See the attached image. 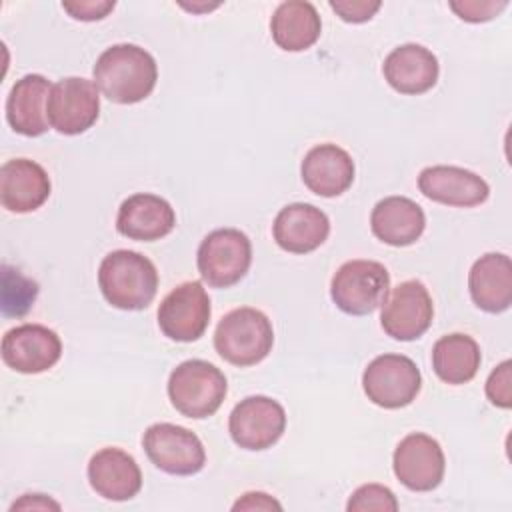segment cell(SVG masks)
<instances>
[{
    "label": "cell",
    "mask_w": 512,
    "mask_h": 512,
    "mask_svg": "<svg viewBox=\"0 0 512 512\" xmlns=\"http://www.w3.org/2000/svg\"><path fill=\"white\" fill-rule=\"evenodd\" d=\"M362 388L372 404L396 410L416 400L422 388V376L412 358L404 354H380L366 366Z\"/></svg>",
    "instance_id": "obj_7"
},
{
    "label": "cell",
    "mask_w": 512,
    "mask_h": 512,
    "mask_svg": "<svg viewBox=\"0 0 512 512\" xmlns=\"http://www.w3.org/2000/svg\"><path fill=\"white\" fill-rule=\"evenodd\" d=\"M392 468L400 484L408 490L430 492L444 478L446 458L436 438L424 432H412L398 442Z\"/></svg>",
    "instance_id": "obj_13"
},
{
    "label": "cell",
    "mask_w": 512,
    "mask_h": 512,
    "mask_svg": "<svg viewBox=\"0 0 512 512\" xmlns=\"http://www.w3.org/2000/svg\"><path fill=\"white\" fill-rule=\"evenodd\" d=\"M480 360L478 342L462 332L446 334L432 346V368L442 382L452 386L470 382L480 368Z\"/></svg>",
    "instance_id": "obj_26"
},
{
    "label": "cell",
    "mask_w": 512,
    "mask_h": 512,
    "mask_svg": "<svg viewBox=\"0 0 512 512\" xmlns=\"http://www.w3.org/2000/svg\"><path fill=\"white\" fill-rule=\"evenodd\" d=\"M420 192L438 204L472 208L490 196L488 182L472 170L460 166H428L418 176Z\"/></svg>",
    "instance_id": "obj_15"
},
{
    "label": "cell",
    "mask_w": 512,
    "mask_h": 512,
    "mask_svg": "<svg viewBox=\"0 0 512 512\" xmlns=\"http://www.w3.org/2000/svg\"><path fill=\"white\" fill-rule=\"evenodd\" d=\"M88 482L98 496L112 502H124L140 492L142 472L134 456L122 448L106 446L90 458Z\"/></svg>",
    "instance_id": "obj_18"
},
{
    "label": "cell",
    "mask_w": 512,
    "mask_h": 512,
    "mask_svg": "<svg viewBox=\"0 0 512 512\" xmlns=\"http://www.w3.org/2000/svg\"><path fill=\"white\" fill-rule=\"evenodd\" d=\"M348 512H396L398 510V500L394 492L388 486L382 484H362L356 488L346 504Z\"/></svg>",
    "instance_id": "obj_27"
},
{
    "label": "cell",
    "mask_w": 512,
    "mask_h": 512,
    "mask_svg": "<svg viewBox=\"0 0 512 512\" xmlns=\"http://www.w3.org/2000/svg\"><path fill=\"white\" fill-rule=\"evenodd\" d=\"M98 286L108 304L120 310H144L158 292V270L134 250L108 252L98 268Z\"/></svg>",
    "instance_id": "obj_2"
},
{
    "label": "cell",
    "mask_w": 512,
    "mask_h": 512,
    "mask_svg": "<svg viewBox=\"0 0 512 512\" xmlns=\"http://www.w3.org/2000/svg\"><path fill=\"white\" fill-rule=\"evenodd\" d=\"M34 510V508H40V510H46V508H54V510H60V504L50 500L48 496L44 494H24L18 502H14L10 506V510Z\"/></svg>",
    "instance_id": "obj_33"
},
{
    "label": "cell",
    "mask_w": 512,
    "mask_h": 512,
    "mask_svg": "<svg viewBox=\"0 0 512 512\" xmlns=\"http://www.w3.org/2000/svg\"><path fill=\"white\" fill-rule=\"evenodd\" d=\"M380 0H330V8L344 20L352 24L368 22L378 10Z\"/></svg>",
    "instance_id": "obj_30"
},
{
    "label": "cell",
    "mask_w": 512,
    "mask_h": 512,
    "mask_svg": "<svg viewBox=\"0 0 512 512\" xmlns=\"http://www.w3.org/2000/svg\"><path fill=\"white\" fill-rule=\"evenodd\" d=\"M100 90L94 80L68 76L52 84L46 114L48 124L66 136H76L92 128L100 114Z\"/></svg>",
    "instance_id": "obj_9"
},
{
    "label": "cell",
    "mask_w": 512,
    "mask_h": 512,
    "mask_svg": "<svg viewBox=\"0 0 512 512\" xmlns=\"http://www.w3.org/2000/svg\"><path fill=\"white\" fill-rule=\"evenodd\" d=\"M274 344L268 316L252 306H240L224 314L214 330V348L232 366H254L262 362Z\"/></svg>",
    "instance_id": "obj_3"
},
{
    "label": "cell",
    "mask_w": 512,
    "mask_h": 512,
    "mask_svg": "<svg viewBox=\"0 0 512 512\" xmlns=\"http://www.w3.org/2000/svg\"><path fill=\"white\" fill-rule=\"evenodd\" d=\"M116 2L110 0H88V2H62V8L74 18V20H102L108 12H112Z\"/></svg>",
    "instance_id": "obj_31"
},
{
    "label": "cell",
    "mask_w": 512,
    "mask_h": 512,
    "mask_svg": "<svg viewBox=\"0 0 512 512\" xmlns=\"http://www.w3.org/2000/svg\"><path fill=\"white\" fill-rule=\"evenodd\" d=\"M272 234L282 250L308 254L326 242L330 234V220L314 204L294 202L276 214Z\"/></svg>",
    "instance_id": "obj_17"
},
{
    "label": "cell",
    "mask_w": 512,
    "mask_h": 512,
    "mask_svg": "<svg viewBox=\"0 0 512 512\" xmlns=\"http://www.w3.org/2000/svg\"><path fill=\"white\" fill-rule=\"evenodd\" d=\"M372 234L388 246H410L414 244L424 228V210L406 196H386L372 208L370 214Z\"/></svg>",
    "instance_id": "obj_24"
},
{
    "label": "cell",
    "mask_w": 512,
    "mask_h": 512,
    "mask_svg": "<svg viewBox=\"0 0 512 512\" xmlns=\"http://www.w3.org/2000/svg\"><path fill=\"white\" fill-rule=\"evenodd\" d=\"M390 292V274L376 260H348L330 282L332 302L350 316H366L384 304Z\"/></svg>",
    "instance_id": "obj_5"
},
{
    "label": "cell",
    "mask_w": 512,
    "mask_h": 512,
    "mask_svg": "<svg viewBox=\"0 0 512 512\" xmlns=\"http://www.w3.org/2000/svg\"><path fill=\"white\" fill-rule=\"evenodd\" d=\"M510 366L512 362L510 360H504L502 364H498L488 380H486V396L488 400L498 406V408H504L508 410L512 406V378H510Z\"/></svg>",
    "instance_id": "obj_28"
},
{
    "label": "cell",
    "mask_w": 512,
    "mask_h": 512,
    "mask_svg": "<svg viewBox=\"0 0 512 512\" xmlns=\"http://www.w3.org/2000/svg\"><path fill=\"white\" fill-rule=\"evenodd\" d=\"M228 392L226 376L206 360H184L168 378V398L186 418L202 420L212 416Z\"/></svg>",
    "instance_id": "obj_4"
},
{
    "label": "cell",
    "mask_w": 512,
    "mask_h": 512,
    "mask_svg": "<svg viewBox=\"0 0 512 512\" xmlns=\"http://www.w3.org/2000/svg\"><path fill=\"white\" fill-rule=\"evenodd\" d=\"M142 446L148 460L166 474L192 476L206 464V450L202 440L188 428L156 422L146 428Z\"/></svg>",
    "instance_id": "obj_8"
},
{
    "label": "cell",
    "mask_w": 512,
    "mask_h": 512,
    "mask_svg": "<svg viewBox=\"0 0 512 512\" xmlns=\"http://www.w3.org/2000/svg\"><path fill=\"white\" fill-rule=\"evenodd\" d=\"M176 226V214L168 200L138 192L128 196L116 216V230L138 242H154L168 236Z\"/></svg>",
    "instance_id": "obj_16"
},
{
    "label": "cell",
    "mask_w": 512,
    "mask_h": 512,
    "mask_svg": "<svg viewBox=\"0 0 512 512\" xmlns=\"http://www.w3.org/2000/svg\"><path fill=\"white\" fill-rule=\"evenodd\" d=\"M210 312V298L202 282H182L160 302L158 326L174 342H194L206 332Z\"/></svg>",
    "instance_id": "obj_10"
},
{
    "label": "cell",
    "mask_w": 512,
    "mask_h": 512,
    "mask_svg": "<svg viewBox=\"0 0 512 512\" xmlns=\"http://www.w3.org/2000/svg\"><path fill=\"white\" fill-rule=\"evenodd\" d=\"M354 172L352 156L332 142L310 148L300 164L304 186L322 198L344 194L354 182Z\"/></svg>",
    "instance_id": "obj_19"
},
{
    "label": "cell",
    "mask_w": 512,
    "mask_h": 512,
    "mask_svg": "<svg viewBox=\"0 0 512 512\" xmlns=\"http://www.w3.org/2000/svg\"><path fill=\"white\" fill-rule=\"evenodd\" d=\"M96 88L116 104L142 102L156 86L158 66L154 56L138 44H112L92 68Z\"/></svg>",
    "instance_id": "obj_1"
},
{
    "label": "cell",
    "mask_w": 512,
    "mask_h": 512,
    "mask_svg": "<svg viewBox=\"0 0 512 512\" xmlns=\"http://www.w3.org/2000/svg\"><path fill=\"white\" fill-rule=\"evenodd\" d=\"M508 6V0H462L450 2V8L458 14V18L466 22H488L498 16Z\"/></svg>",
    "instance_id": "obj_29"
},
{
    "label": "cell",
    "mask_w": 512,
    "mask_h": 512,
    "mask_svg": "<svg viewBox=\"0 0 512 512\" xmlns=\"http://www.w3.org/2000/svg\"><path fill=\"white\" fill-rule=\"evenodd\" d=\"M62 356L60 336L42 324H20L2 338V360L20 374L50 370Z\"/></svg>",
    "instance_id": "obj_14"
},
{
    "label": "cell",
    "mask_w": 512,
    "mask_h": 512,
    "mask_svg": "<svg viewBox=\"0 0 512 512\" xmlns=\"http://www.w3.org/2000/svg\"><path fill=\"white\" fill-rule=\"evenodd\" d=\"M286 428V412L280 402L256 394L240 400L228 418L232 440L244 450H266L274 446Z\"/></svg>",
    "instance_id": "obj_11"
},
{
    "label": "cell",
    "mask_w": 512,
    "mask_h": 512,
    "mask_svg": "<svg viewBox=\"0 0 512 512\" xmlns=\"http://www.w3.org/2000/svg\"><path fill=\"white\" fill-rule=\"evenodd\" d=\"M232 510H282V504L266 492H246Z\"/></svg>",
    "instance_id": "obj_32"
},
{
    "label": "cell",
    "mask_w": 512,
    "mask_h": 512,
    "mask_svg": "<svg viewBox=\"0 0 512 512\" xmlns=\"http://www.w3.org/2000/svg\"><path fill=\"white\" fill-rule=\"evenodd\" d=\"M52 84L42 74H26L6 98V120L22 136H42L48 130L46 104Z\"/></svg>",
    "instance_id": "obj_22"
},
{
    "label": "cell",
    "mask_w": 512,
    "mask_h": 512,
    "mask_svg": "<svg viewBox=\"0 0 512 512\" xmlns=\"http://www.w3.org/2000/svg\"><path fill=\"white\" fill-rule=\"evenodd\" d=\"M50 190L48 172L34 160L14 158L0 168V202L8 212L38 210L48 200Z\"/></svg>",
    "instance_id": "obj_20"
},
{
    "label": "cell",
    "mask_w": 512,
    "mask_h": 512,
    "mask_svg": "<svg viewBox=\"0 0 512 512\" xmlns=\"http://www.w3.org/2000/svg\"><path fill=\"white\" fill-rule=\"evenodd\" d=\"M434 304L420 280L400 282L392 292H388L380 324L382 330L400 342H410L420 338L432 324Z\"/></svg>",
    "instance_id": "obj_12"
},
{
    "label": "cell",
    "mask_w": 512,
    "mask_h": 512,
    "mask_svg": "<svg viewBox=\"0 0 512 512\" xmlns=\"http://www.w3.org/2000/svg\"><path fill=\"white\" fill-rule=\"evenodd\" d=\"M468 290L474 304L490 314H500L512 304V262L502 252L480 256L468 272Z\"/></svg>",
    "instance_id": "obj_23"
},
{
    "label": "cell",
    "mask_w": 512,
    "mask_h": 512,
    "mask_svg": "<svg viewBox=\"0 0 512 512\" xmlns=\"http://www.w3.org/2000/svg\"><path fill=\"white\" fill-rule=\"evenodd\" d=\"M202 280L212 288L238 284L252 264L250 238L238 228H218L204 236L196 252Z\"/></svg>",
    "instance_id": "obj_6"
},
{
    "label": "cell",
    "mask_w": 512,
    "mask_h": 512,
    "mask_svg": "<svg viewBox=\"0 0 512 512\" xmlns=\"http://www.w3.org/2000/svg\"><path fill=\"white\" fill-rule=\"evenodd\" d=\"M272 40L286 52H302L316 44L322 32V20L314 4L306 0H288L278 4L270 20Z\"/></svg>",
    "instance_id": "obj_25"
},
{
    "label": "cell",
    "mask_w": 512,
    "mask_h": 512,
    "mask_svg": "<svg viewBox=\"0 0 512 512\" xmlns=\"http://www.w3.org/2000/svg\"><path fill=\"white\" fill-rule=\"evenodd\" d=\"M386 82L400 94L418 96L434 88L440 74L438 58L422 44H402L394 48L382 64Z\"/></svg>",
    "instance_id": "obj_21"
}]
</instances>
